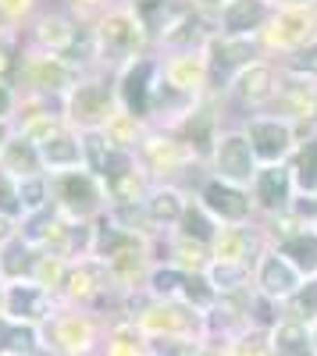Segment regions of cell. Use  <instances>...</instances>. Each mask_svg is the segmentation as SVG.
<instances>
[{
    "instance_id": "36",
    "label": "cell",
    "mask_w": 317,
    "mask_h": 356,
    "mask_svg": "<svg viewBox=\"0 0 317 356\" xmlns=\"http://www.w3.org/2000/svg\"><path fill=\"white\" fill-rule=\"evenodd\" d=\"M186 278H189V271H179L175 264L157 257V264L147 275V285H143V296H150V300H182Z\"/></svg>"
},
{
    "instance_id": "41",
    "label": "cell",
    "mask_w": 317,
    "mask_h": 356,
    "mask_svg": "<svg viewBox=\"0 0 317 356\" xmlns=\"http://www.w3.org/2000/svg\"><path fill=\"white\" fill-rule=\"evenodd\" d=\"M285 317H293V321H303L307 328L317 321V275L303 278V285L296 289V296L289 303H285Z\"/></svg>"
},
{
    "instance_id": "54",
    "label": "cell",
    "mask_w": 317,
    "mask_h": 356,
    "mask_svg": "<svg viewBox=\"0 0 317 356\" xmlns=\"http://www.w3.org/2000/svg\"><path fill=\"white\" fill-rule=\"evenodd\" d=\"M40 356H57V353H50V349H43V353H40Z\"/></svg>"
},
{
    "instance_id": "25",
    "label": "cell",
    "mask_w": 317,
    "mask_h": 356,
    "mask_svg": "<svg viewBox=\"0 0 317 356\" xmlns=\"http://www.w3.org/2000/svg\"><path fill=\"white\" fill-rule=\"evenodd\" d=\"M271 114L289 118V122H296L300 129L317 125V82L282 72V86H278V93H275Z\"/></svg>"
},
{
    "instance_id": "20",
    "label": "cell",
    "mask_w": 317,
    "mask_h": 356,
    "mask_svg": "<svg viewBox=\"0 0 317 356\" xmlns=\"http://www.w3.org/2000/svg\"><path fill=\"white\" fill-rule=\"evenodd\" d=\"M4 285V314L18 324H33V328H47L50 317L61 310V300L33 278L25 282H0Z\"/></svg>"
},
{
    "instance_id": "21",
    "label": "cell",
    "mask_w": 317,
    "mask_h": 356,
    "mask_svg": "<svg viewBox=\"0 0 317 356\" xmlns=\"http://www.w3.org/2000/svg\"><path fill=\"white\" fill-rule=\"evenodd\" d=\"M225 125H228V122H225L221 100H218V97H204V100H200V104H196V107H193V111H189L171 132H179L182 143L200 157V164L207 168L211 150H214V143H218V132H221Z\"/></svg>"
},
{
    "instance_id": "4",
    "label": "cell",
    "mask_w": 317,
    "mask_h": 356,
    "mask_svg": "<svg viewBox=\"0 0 317 356\" xmlns=\"http://www.w3.org/2000/svg\"><path fill=\"white\" fill-rule=\"evenodd\" d=\"M65 122L75 132H104L114 118L122 114L118 107V86H114V72L107 68H86L72 93L61 104Z\"/></svg>"
},
{
    "instance_id": "31",
    "label": "cell",
    "mask_w": 317,
    "mask_h": 356,
    "mask_svg": "<svg viewBox=\"0 0 317 356\" xmlns=\"http://www.w3.org/2000/svg\"><path fill=\"white\" fill-rule=\"evenodd\" d=\"M161 260L175 264L179 271L204 275L211 267V246H200L193 239H182V235H164L161 239Z\"/></svg>"
},
{
    "instance_id": "53",
    "label": "cell",
    "mask_w": 317,
    "mask_h": 356,
    "mask_svg": "<svg viewBox=\"0 0 317 356\" xmlns=\"http://www.w3.org/2000/svg\"><path fill=\"white\" fill-rule=\"evenodd\" d=\"M114 4H129L132 8V4H139V0H114Z\"/></svg>"
},
{
    "instance_id": "32",
    "label": "cell",
    "mask_w": 317,
    "mask_h": 356,
    "mask_svg": "<svg viewBox=\"0 0 317 356\" xmlns=\"http://www.w3.org/2000/svg\"><path fill=\"white\" fill-rule=\"evenodd\" d=\"M36 253L40 250L29 243L22 232H15L11 239L0 246V282H25V278H33Z\"/></svg>"
},
{
    "instance_id": "35",
    "label": "cell",
    "mask_w": 317,
    "mask_h": 356,
    "mask_svg": "<svg viewBox=\"0 0 317 356\" xmlns=\"http://www.w3.org/2000/svg\"><path fill=\"white\" fill-rule=\"evenodd\" d=\"M271 353L275 356H317L314 353V342H310V328L303 321H293L285 317L271 328Z\"/></svg>"
},
{
    "instance_id": "12",
    "label": "cell",
    "mask_w": 317,
    "mask_h": 356,
    "mask_svg": "<svg viewBox=\"0 0 317 356\" xmlns=\"http://www.w3.org/2000/svg\"><path fill=\"white\" fill-rule=\"evenodd\" d=\"M239 129L246 132L250 146H253V157L261 168H271V164H289L296 146H300V136L303 129L296 122H289V118L282 114H250L246 122H239Z\"/></svg>"
},
{
    "instance_id": "37",
    "label": "cell",
    "mask_w": 317,
    "mask_h": 356,
    "mask_svg": "<svg viewBox=\"0 0 317 356\" xmlns=\"http://www.w3.org/2000/svg\"><path fill=\"white\" fill-rule=\"evenodd\" d=\"M218 228H221V225L196 203V196H189V207H186L182 221L175 225V232H168V235H182V239H193V243H200V246H211L214 235H218Z\"/></svg>"
},
{
    "instance_id": "16",
    "label": "cell",
    "mask_w": 317,
    "mask_h": 356,
    "mask_svg": "<svg viewBox=\"0 0 317 356\" xmlns=\"http://www.w3.org/2000/svg\"><path fill=\"white\" fill-rule=\"evenodd\" d=\"M193 196L218 225H250V221H257L253 196L243 186H232V182H221V178H214V175H204L196 182Z\"/></svg>"
},
{
    "instance_id": "38",
    "label": "cell",
    "mask_w": 317,
    "mask_h": 356,
    "mask_svg": "<svg viewBox=\"0 0 317 356\" xmlns=\"http://www.w3.org/2000/svg\"><path fill=\"white\" fill-rule=\"evenodd\" d=\"M68 267H72V260L40 250V253H36V264H33V282L43 285V289L54 292V296H61V285H65V278H68Z\"/></svg>"
},
{
    "instance_id": "19",
    "label": "cell",
    "mask_w": 317,
    "mask_h": 356,
    "mask_svg": "<svg viewBox=\"0 0 317 356\" xmlns=\"http://www.w3.org/2000/svg\"><path fill=\"white\" fill-rule=\"evenodd\" d=\"M204 54H207V68H211V97H221L228 82H232L250 61L264 57L257 40H228V36H218L211 33V40L204 43Z\"/></svg>"
},
{
    "instance_id": "6",
    "label": "cell",
    "mask_w": 317,
    "mask_h": 356,
    "mask_svg": "<svg viewBox=\"0 0 317 356\" xmlns=\"http://www.w3.org/2000/svg\"><path fill=\"white\" fill-rule=\"evenodd\" d=\"M25 47H36L47 54H65L72 61H79L82 68H93V40H90V25L79 22L75 15H68L61 4H50L25 25Z\"/></svg>"
},
{
    "instance_id": "43",
    "label": "cell",
    "mask_w": 317,
    "mask_h": 356,
    "mask_svg": "<svg viewBox=\"0 0 317 356\" xmlns=\"http://www.w3.org/2000/svg\"><path fill=\"white\" fill-rule=\"evenodd\" d=\"M82 154H86V171H93L100 178V171L107 168L114 146L107 143L104 132H82Z\"/></svg>"
},
{
    "instance_id": "13",
    "label": "cell",
    "mask_w": 317,
    "mask_h": 356,
    "mask_svg": "<svg viewBox=\"0 0 317 356\" xmlns=\"http://www.w3.org/2000/svg\"><path fill=\"white\" fill-rule=\"evenodd\" d=\"M114 86H118V107L139 122L150 125V111H154V93L161 86V54H139L136 61L114 72Z\"/></svg>"
},
{
    "instance_id": "8",
    "label": "cell",
    "mask_w": 317,
    "mask_h": 356,
    "mask_svg": "<svg viewBox=\"0 0 317 356\" xmlns=\"http://www.w3.org/2000/svg\"><path fill=\"white\" fill-rule=\"evenodd\" d=\"M278 86H282V65L278 61H271V57H257V61H250L232 82H228L225 93L218 97L221 111H225V122L239 125V122H246L250 114L271 111Z\"/></svg>"
},
{
    "instance_id": "15",
    "label": "cell",
    "mask_w": 317,
    "mask_h": 356,
    "mask_svg": "<svg viewBox=\"0 0 317 356\" xmlns=\"http://www.w3.org/2000/svg\"><path fill=\"white\" fill-rule=\"evenodd\" d=\"M161 86L168 93H175L179 100H189V104L211 97V68H207L204 47L161 54Z\"/></svg>"
},
{
    "instance_id": "11",
    "label": "cell",
    "mask_w": 317,
    "mask_h": 356,
    "mask_svg": "<svg viewBox=\"0 0 317 356\" xmlns=\"http://www.w3.org/2000/svg\"><path fill=\"white\" fill-rule=\"evenodd\" d=\"M317 40V0L310 4H285L275 8L271 22L264 25V33L257 36V47H261L264 57L271 61H282V57L296 54L300 47Z\"/></svg>"
},
{
    "instance_id": "47",
    "label": "cell",
    "mask_w": 317,
    "mask_h": 356,
    "mask_svg": "<svg viewBox=\"0 0 317 356\" xmlns=\"http://www.w3.org/2000/svg\"><path fill=\"white\" fill-rule=\"evenodd\" d=\"M18 104H22L18 86H15L11 79H0V122H15Z\"/></svg>"
},
{
    "instance_id": "7",
    "label": "cell",
    "mask_w": 317,
    "mask_h": 356,
    "mask_svg": "<svg viewBox=\"0 0 317 356\" xmlns=\"http://www.w3.org/2000/svg\"><path fill=\"white\" fill-rule=\"evenodd\" d=\"M129 321L143 332V339H207V321L182 300H150V296H129Z\"/></svg>"
},
{
    "instance_id": "28",
    "label": "cell",
    "mask_w": 317,
    "mask_h": 356,
    "mask_svg": "<svg viewBox=\"0 0 317 356\" xmlns=\"http://www.w3.org/2000/svg\"><path fill=\"white\" fill-rule=\"evenodd\" d=\"M271 246H275L285 260H289L303 278L317 275V228H314V225L296 228V232H289V235H282V239H275Z\"/></svg>"
},
{
    "instance_id": "33",
    "label": "cell",
    "mask_w": 317,
    "mask_h": 356,
    "mask_svg": "<svg viewBox=\"0 0 317 356\" xmlns=\"http://www.w3.org/2000/svg\"><path fill=\"white\" fill-rule=\"evenodd\" d=\"M43 353V328L18 324L0 314V356H40Z\"/></svg>"
},
{
    "instance_id": "48",
    "label": "cell",
    "mask_w": 317,
    "mask_h": 356,
    "mask_svg": "<svg viewBox=\"0 0 317 356\" xmlns=\"http://www.w3.org/2000/svg\"><path fill=\"white\" fill-rule=\"evenodd\" d=\"M15 232H18V221H11V218H4V214H0V246H4V243L11 239Z\"/></svg>"
},
{
    "instance_id": "14",
    "label": "cell",
    "mask_w": 317,
    "mask_h": 356,
    "mask_svg": "<svg viewBox=\"0 0 317 356\" xmlns=\"http://www.w3.org/2000/svg\"><path fill=\"white\" fill-rule=\"evenodd\" d=\"M261 164L253 157V146L246 139V132L239 125H225L218 132V143L211 150V161H207V175L221 178V182H232V186H243L250 189Z\"/></svg>"
},
{
    "instance_id": "18",
    "label": "cell",
    "mask_w": 317,
    "mask_h": 356,
    "mask_svg": "<svg viewBox=\"0 0 317 356\" xmlns=\"http://www.w3.org/2000/svg\"><path fill=\"white\" fill-rule=\"evenodd\" d=\"M250 196H253V211H257V221H275L282 214H289L300 193H296V182H293V171L289 164H271V168H261L250 186Z\"/></svg>"
},
{
    "instance_id": "55",
    "label": "cell",
    "mask_w": 317,
    "mask_h": 356,
    "mask_svg": "<svg viewBox=\"0 0 317 356\" xmlns=\"http://www.w3.org/2000/svg\"><path fill=\"white\" fill-rule=\"evenodd\" d=\"M147 356H150V353H147Z\"/></svg>"
},
{
    "instance_id": "49",
    "label": "cell",
    "mask_w": 317,
    "mask_h": 356,
    "mask_svg": "<svg viewBox=\"0 0 317 356\" xmlns=\"http://www.w3.org/2000/svg\"><path fill=\"white\" fill-rule=\"evenodd\" d=\"M193 4H196V11H204V15H218L221 11V4H225V0H193Z\"/></svg>"
},
{
    "instance_id": "34",
    "label": "cell",
    "mask_w": 317,
    "mask_h": 356,
    "mask_svg": "<svg viewBox=\"0 0 317 356\" xmlns=\"http://www.w3.org/2000/svg\"><path fill=\"white\" fill-rule=\"evenodd\" d=\"M204 275H207V282L214 285L218 300H239V296H250V292H253V267L211 260V267H207Z\"/></svg>"
},
{
    "instance_id": "17",
    "label": "cell",
    "mask_w": 317,
    "mask_h": 356,
    "mask_svg": "<svg viewBox=\"0 0 317 356\" xmlns=\"http://www.w3.org/2000/svg\"><path fill=\"white\" fill-rule=\"evenodd\" d=\"M100 182H104V189H107L111 207H136V203L147 200V193L154 189L150 175L143 171L139 157L129 154V150H114V154H111L107 168L100 171Z\"/></svg>"
},
{
    "instance_id": "46",
    "label": "cell",
    "mask_w": 317,
    "mask_h": 356,
    "mask_svg": "<svg viewBox=\"0 0 317 356\" xmlns=\"http://www.w3.org/2000/svg\"><path fill=\"white\" fill-rule=\"evenodd\" d=\"M54 4H61L68 15H75L79 22H86V25H90L97 15H104V11L114 4V0H54Z\"/></svg>"
},
{
    "instance_id": "39",
    "label": "cell",
    "mask_w": 317,
    "mask_h": 356,
    "mask_svg": "<svg viewBox=\"0 0 317 356\" xmlns=\"http://www.w3.org/2000/svg\"><path fill=\"white\" fill-rule=\"evenodd\" d=\"M143 132H147V122H139V118H132V114H125V111L104 129V136H107V143L114 146V150H129V154L139 150Z\"/></svg>"
},
{
    "instance_id": "52",
    "label": "cell",
    "mask_w": 317,
    "mask_h": 356,
    "mask_svg": "<svg viewBox=\"0 0 317 356\" xmlns=\"http://www.w3.org/2000/svg\"><path fill=\"white\" fill-rule=\"evenodd\" d=\"M310 203H314V228H317V196H314Z\"/></svg>"
},
{
    "instance_id": "5",
    "label": "cell",
    "mask_w": 317,
    "mask_h": 356,
    "mask_svg": "<svg viewBox=\"0 0 317 356\" xmlns=\"http://www.w3.org/2000/svg\"><path fill=\"white\" fill-rule=\"evenodd\" d=\"M86 68L65 54H47L36 47L18 50V68H15V86L22 97H36V100H50V104H65V97L72 93V86L79 82Z\"/></svg>"
},
{
    "instance_id": "42",
    "label": "cell",
    "mask_w": 317,
    "mask_h": 356,
    "mask_svg": "<svg viewBox=\"0 0 317 356\" xmlns=\"http://www.w3.org/2000/svg\"><path fill=\"white\" fill-rule=\"evenodd\" d=\"M47 4H50V0H0V22L25 36V25L33 22Z\"/></svg>"
},
{
    "instance_id": "40",
    "label": "cell",
    "mask_w": 317,
    "mask_h": 356,
    "mask_svg": "<svg viewBox=\"0 0 317 356\" xmlns=\"http://www.w3.org/2000/svg\"><path fill=\"white\" fill-rule=\"evenodd\" d=\"M18 200H22V221L33 218V214L50 211V182H47V175L22 178L18 182Z\"/></svg>"
},
{
    "instance_id": "10",
    "label": "cell",
    "mask_w": 317,
    "mask_h": 356,
    "mask_svg": "<svg viewBox=\"0 0 317 356\" xmlns=\"http://www.w3.org/2000/svg\"><path fill=\"white\" fill-rule=\"evenodd\" d=\"M107 339V321L90 310L61 307L43 328V349L57 356H100Z\"/></svg>"
},
{
    "instance_id": "23",
    "label": "cell",
    "mask_w": 317,
    "mask_h": 356,
    "mask_svg": "<svg viewBox=\"0 0 317 356\" xmlns=\"http://www.w3.org/2000/svg\"><path fill=\"white\" fill-rule=\"evenodd\" d=\"M275 0H225L214 15V33L228 40H257L275 15Z\"/></svg>"
},
{
    "instance_id": "44",
    "label": "cell",
    "mask_w": 317,
    "mask_h": 356,
    "mask_svg": "<svg viewBox=\"0 0 317 356\" xmlns=\"http://www.w3.org/2000/svg\"><path fill=\"white\" fill-rule=\"evenodd\" d=\"M278 65H282V72H289V75H300V79L317 82V40L307 43V47H300V50L289 54V57H282Z\"/></svg>"
},
{
    "instance_id": "29",
    "label": "cell",
    "mask_w": 317,
    "mask_h": 356,
    "mask_svg": "<svg viewBox=\"0 0 317 356\" xmlns=\"http://www.w3.org/2000/svg\"><path fill=\"white\" fill-rule=\"evenodd\" d=\"M289 171H293L296 193L303 200H314L317 196V125L303 129L300 146H296V154L289 161Z\"/></svg>"
},
{
    "instance_id": "27",
    "label": "cell",
    "mask_w": 317,
    "mask_h": 356,
    "mask_svg": "<svg viewBox=\"0 0 317 356\" xmlns=\"http://www.w3.org/2000/svg\"><path fill=\"white\" fill-rule=\"evenodd\" d=\"M189 196H193V193L182 189V186H154V189L147 193L143 207H147V218L154 221V228H157L161 235L175 232V225L182 221L186 207H189Z\"/></svg>"
},
{
    "instance_id": "2",
    "label": "cell",
    "mask_w": 317,
    "mask_h": 356,
    "mask_svg": "<svg viewBox=\"0 0 317 356\" xmlns=\"http://www.w3.org/2000/svg\"><path fill=\"white\" fill-rule=\"evenodd\" d=\"M90 40H93V68L118 72L139 54H150L154 43L143 29L136 8L129 4H111L104 15L90 22Z\"/></svg>"
},
{
    "instance_id": "26",
    "label": "cell",
    "mask_w": 317,
    "mask_h": 356,
    "mask_svg": "<svg viewBox=\"0 0 317 356\" xmlns=\"http://www.w3.org/2000/svg\"><path fill=\"white\" fill-rule=\"evenodd\" d=\"M40 161L47 175H65V171H79L86 168V154H82V132H75L68 122L57 125L47 139L36 143Z\"/></svg>"
},
{
    "instance_id": "1",
    "label": "cell",
    "mask_w": 317,
    "mask_h": 356,
    "mask_svg": "<svg viewBox=\"0 0 317 356\" xmlns=\"http://www.w3.org/2000/svg\"><path fill=\"white\" fill-rule=\"evenodd\" d=\"M90 257H97L100 264L111 267L114 282L125 296H139L147 285L150 267L161 257V246L154 239H143L136 232L118 228L107 214L93 225V243H90Z\"/></svg>"
},
{
    "instance_id": "30",
    "label": "cell",
    "mask_w": 317,
    "mask_h": 356,
    "mask_svg": "<svg viewBox=\"0 0 317 356\" xmlns=\"http://www.w3.org/2000/svg\"><path fill=\"white\" fill-rule=\"evenodd\" d=\"M0 168H4L11 178H36V175H47L43 171V161H40V150H36V143L33 139H25L18 129L15 136L8 139V146L0 150Z\"/></svg>"
},
{
    "instance_id": "9",
    "label": "cell",
    "mask_w": 317,
    "mask_h": 356,
    "mask_svg": "<svg viewBox=\"0 0 317 356\" xmlns=\"http://www.w3.org/2000/svg\"><path fill=\"white\" fill-rule=\"evenodd\" d=\"M47 182H50V211H57L72 225H97L111 211L104 182L86 168L65 171V175H47Z\"/></svg>"
},
{
    "instance_id": "22",
    "label": "cell",
    "mask_w": 317,
    "mask_h": 356,
    "mask_svg": "<svg viewBox=\"0 0 317 356\" xmlns=\"http://www.w3.org/2000/svg\"><path fill=\"white\" fill-rule=\"evenodd\" d=\"M268 250V232L261 221H250V225H221L214 243H211V260L218 264H243L253 267L257 257Z\"/></svg>"
},
{
    "instance_id": "50",
    "label": "cell",
    "mask_w": 317,
    "mask_h": 356,
    "mask_svg": "<svg viewBox=\"0 0 317 356\" xmlns=\"http://www.w3.org/2000/svg\"><path fill=\"white\" fill-rule=\"evenodd\" d=\"M310 342H314V353H317V321L310 324Z\"/></svg>"
},
{
    "instance_id": "45",
    "label": "cell",
    "mask_w": 317,
    "mask_h": 356,
    "mask_svg": "<svg viewBox=\"0 0 317 356\" xmlns=\"http://www.w3.org/2000/svg\"><path fill=\"white\" fill-rule=\"evenodd\" d=\"M0 214L22 221V200H18V178H11L4 168H0Z\"/></svg>"
},
{
    "instance_id": "3",
    "label": "cell",
    "mask_w": 317,
    "mask_h": 356,
    "mask_svg": "<svg viewBox=\"0 0 317 356\" xmlns=\"http://www.w3.org/2000/svg\"><path fill=\"white\" fill-rule=\"evenodd\" d=\"M136 157H139L143 171L150 175L154 186H182V189L193 193L196 182L207 175V168L200 164V157L182 143L179 132L157 129V125H147Z\"/></svg>"
},
{
    "instance_id": "51",
    "label": "cell",
    "mask_w": 317,
    "mask_h": 356,
    "mask_svg": "<svg viewBox=\"0 0 317 356\" xmlns=\"http://www.w3.org/2000/svg\"><path fill=\"white\" fill-rule=\"evenodd\" d=\"M278 8H285V4H310V0H275Z\"/></svg>"
},
{
    "instance_id": "24",
    "label": "cell",
    "mask_w": 317,
    "mask_h": 356,
    "mask_svg": "<svg viewBox=\"0 0 317 356\" xmlns=\"http://www.w3.org/2000/svg\"><path fill=\"white\" fill-rule=\"evenodd\" d=\"M300 285H303V275L275 246H268L261 257H257V264H253V289L261 296H268V300L285 307L296 296Z\"/></svg>"
}]
</instances>
